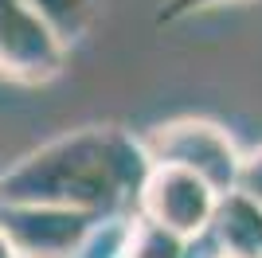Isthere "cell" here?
<instances>
[{"label":"cell","instance_id":"11","mask_svg":"<svg viewBox=\"0 0 262 258\" xmlns=\"http://www.w3.org/2000/svg\"><path fill=\"white\" fill-rule=\"evenodd\" d=\"M0 258H20V254H16V250H12V243H8V239H4V235H0Z\"/></svg>","mask_w":262,"mask_h":258},{"label":"cell","instance_id":"6","mask_svg":"<svg viewBox=\"0 0 262 258\" xmlns=\"http://www.w3.org/2000/svg\"><path fill=\"white\" fill-rule=\"evenodd\" d=\"M200 243L211 250V258H262V207L243 192L219 196Z\"/></svg>","mask_w":262,"mask_h":258},{"label":"cell","instance_id":"10","mask_svg":"<svg viewBox=\"0 0 262 258\" xmlns=\"http://www.w3.org/2000/svg\"><path fill=\"white\" fill-rule=\"evenodd\" d=\"M235 192H243L247 200H254V204L262 207V145H258V149H251V153H243Z\"/></svg>","mask_w":262,"mask_h":258},{"label":"cell","instance_id":"2","mask_svg":"<svg viewBox=\"0 0 262 258\" xmlns=\"http://www.w3.org/2000/svg\"><path fill=\"white\" fill-rule=\"evenodd\" d=\"M137 137H141V149L153 164H172V168L196 172L219 196L235 192L243 153L235 145V137L227 133V125L188 114V118L157 121L153 129H145Z\"/></svg>","mask_w":262,"mask_h":258},{"label":"cell","instance_id":"8","mask_svg":"<svg viewBox=\"0 0 262 258\" xmlns=\"http://www.w3.org/2000/svg\"><path fill=\"white\" fill-rule=\"evenodd\" d=\"M118 258H192V243L168 235L164 227L149 223L141 215H129L121 247H118Z\"/></svg>","mask_w":262,"mask_h":258},{"label":"cell","instance_id":"1","mask_svg":"<svg viewBox=\"0 0 262 258\" xmlns=\"http://www.w3.org/2000/svg\"><path fill=\"white\" fill-rule=\"evenodd\" d=\"M153 161L125 125H82L43 141L0 172V204H51L121 219L137 211V196Z\"/></svg>","mask_w":262,"mask_h":258},{"label":"cell","instance_id":"9","mask_svg":"<svg viewBox=\"0 0 262 258\" xmlns=\"http://www.w3.org/2000/svg\"><path fill=\"white\" fill-rule=\"evenodd\" d=\"M231 4H251V0H161L153 24L164 28V24H180L188 16H200V12H211V8H231Z\"/></svg>","mask_w":262,"mask_h":258},{"label":"cell","instance_id":"12","mask_svg":"<svg viewBox=\"0 0 262 258\" xmlns=\"http://www.w3.org/2000/svg\"><path fill=\"white\" fill-rule=\"evenodd\" d=\"M0 211H4V204H0Z\"/></svg>","mask_w":262,"mask_h":258},{"label":"cell","instance_id":"7","mask_svg":"<svg viewBox=\"0 0 262 258\" xmlns=\"http://www.w3.org/2000/svg\"><path fill=\"white\" fill-rule=\"evenodd\" d=\"M20 4H28L67 47L94 28L98 8H102V0H20Z\"/></svg>","mask_w":262,"mask_h":258},{"label":"cell","instance_id":"4","mask_svg":"<svg viewBox=\"0 0 262 258\" xmlns=\"http://www.w3.org/2000/svg\"><path fill=\"white\" fill-rule=\"evenodd\" d=\"M59 35L20 0H0V78L16 86H47L67 71Z\"/></svg>","mask_w":262,"mask_h":258},{"label":"cell","instance_id":"5","mask_svg":"<svg viewBox=\"0 0 262 258\" xmlns=\"http://www.w3.org/2000/svg\"><path fill=\"white\" fill-rule=\"evenodd\" d=\"M219 204V192L208 188L196 172L172 168V164H153L137 196V211L141 219L164 227L168 235L184 239V243H200L208 235L211 211Z\"/></svg>","mask_w":262,"mask_h":258},{"label":"cell","instance_id":"3","mask_svg":"<svg viewBox=\"0 0 262 258\" xmlns=\"http://www.w3.org/2000/svg\"><path fill=\"white\" fill-rule=\"evenodd\" d=\"M102 227L98 215L51 204H4L0 211V235L20 258H78Z\"/></svg>","mask_w":262,"mask_h":258}]
</instances>
